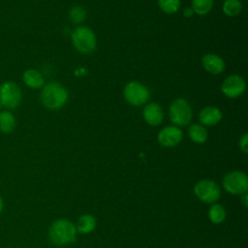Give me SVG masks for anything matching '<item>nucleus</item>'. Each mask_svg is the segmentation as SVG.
Masks as SVG:
<instances>
[{
  "label": "nucleus",
  "mask_w": 248,
  "mask_h": 248,
  "mask_svg": "<svg viewBox=\"0 0 248 248\" xmlns=\"http://www.w3.org/2000/svg\"><path fill=\"white\" fill-rule=\"evenodd\" d=\"M41 102L48 109H59L63 108L69 98L67 89L58 81H49L42 87Z\"/></svg>",
  "instance_id": "1"
},
{
  "label": "nucleus",
  "mask_w": 248,
  "mask_h": 248,
  "mask_svg": "<svg viewBox=\"0 0 248 248\" xmlns=\"http://www.w3.org/2000/svg\"><path fill=\"white\" fill-rule=\"evenodd\" d=\"M77 233L76 225L72 221L64 218L52 222L48 230L49 240L56 246H65L74 242Z\"/></svg>",
  "instance_id": "2"
},
{
  "label": "nucleus",
  "mask_w": 248,
  "mask_h": 248,
  "mask_svg": "<svg viewBox=\"0 0 248 248\" xmlns=\"http://www.w3.org/2000/svg\"><path fill=\"white\" fill-rule=\"evenodd\" d=\"M72 42L75 48L84 54L93 52L97 46V38L92 29L78 26L72 33Z\"/></svg>",
  "instance_id": "3"
},
{
  "label": "nucleus",
  "mask_w": 248,
  "mask_h": 248,
  "mask_svg": "<svg viewBox=\"0 0 248 248\" xmlns=\"http://www.w3.org/2000/svg\"><path fill=\"white\" fill-rule=\"evenodd\" d=\"M170 121L177 127L188 125L193 116L192 108L189 102L183 98L175 99L170 107Z\"/></svg>",
  "instance_id": "4"
},
{
  "label": "nucleus",
  "mask_w": 248,
  "mask_h": 248,
  "mask_svg": "<svg viewBox=\"0 0 248 248\" xmlns=\"http://www.w3.org/2000/svg\"><path fill=\"white\" fill-rule=\"evenodd\" d=\"M21 99V89L16 82L7 80L0 85V104L5 108H16L20 105Z\"/></svg>",
  "instance_id": "5"
},
{
  "label": "nucleus",
  "mask_w": 248,
  "mask_h": 248,
  "mask_svg": "<svg viewBox=\"0 0 248 248\" xmlns=\"http://www.w3.org/2000/svg\"><path fill=\"white\" fill-rule=\"evenodd\" d=\"M194 193L196 197L205 203H215L221 196L219 185L208 178L198 181L194 186Z\"/></svg>",
  "instance_id": "6"
},
{
  "label": "nucleus",
  "mask_w": 248,
  "mask_h": 248,
  "mask_svg": "<svg viewBox=\"0 0 248 248\" xmlns=\"http://www.w3.org/2000/svg\"><path fill=\"white\" fill-rule=\"evenodd\" d=\"M222 184L228 193L241 196L247 193L248 177L247 174L241 170H232L224 176Z\"/></svg>",
  "instance_id": "7"
},
{
  "label": "nucleus",
  "mask_w": 248,
  "mask_h": 248,
  "mask_svg": "<svg viewBox=\"0 0 248 248\" xmlns=\"http://www.w3.org/2000/svg\"><path fill=\"white\" fill-rule=\"evenodd\" d=\"M124 99L134 107H140L147 103L150 97L149 90L139 81L128 82L123 90Z\"/></svg>",
  "instance_id": "8"
},
{
  "label": "nucleus",
  "mask_w": 248,
  "mask_h": 248,
  "mask_svg": "<svg viewBox=\"0 0 248 248\" xmlns=\"http://www.w3.org/2000/svg\"><path fill=\"white\" fill-rule=\"evenodd\" d=\"M246 88V83L243 78L238 75H231L226 78L222 83V93L231 99H234L243 94Z\"/></svg>",
  "instance_id": "9"
},
{
  "label": "nucleus",
  "mask_w": 248,
  "mask_h": 248,
  "mask_svg": "<svg viewBox=\"0 0 248 248\" xmlns=\"http://www.w3.org/2000/svg\"><path fill=\"white\" fill-rule=\"evenodd\" d=\"M157 139L162 146L174 147L181 142L183 133L177 126H167L159 132Z\"/></svg>",
  "instance_id": "10"
},
{
  "label": "nucleus",
  "mask_w": 248,
  "mask_h": 248,
  "mask_svg": "<svg viewBox=\"0 0 248 248\" xmlns=\"http://www.w3.org/2000/svg\"><path fill=\"white\" fill-rule=\"evenodd\" d=\"M142 116L144 121L150 126H158L163 122L164 119L163 108L157 103H149L144 107Z\"/></svg>",
  "instance_id": "11"
},
{
  "label": "nucleus",
  "mask_w": 248,
  "mask_h": 248,
  "mask_svg": "<svg viewBox=\"0 0 248 248\" xmlns=\"http://www.w3.org/2000/svg\"><path fill=\"white\" fill-rule=\"evenodd\" d=\"M202 66L211 75H219L225 70V62L222 57L214 53H207L202 56Z\"/></svg>",
  "instance_id": "12"
},
{
  "label": "nucleus",
  "mask_w": 248,
  "mask_h": 248,
  "mask_svg": "<svg viewBox=\"0 0 248 248\" xmlns=\"http://www.w3.org/2000/svg\"><path fill=\"white\" fill-rule=\"evenodd\" d=\"M222 119L221 110L213 106H208L203 108L199 113V120L202 125L214 126L218 124Z\"/></svg>",
  "instance_id": "13"
},
{
  "label": "nucleus",
  "mask_w": 248,
  "mask_h": 248,
  "mask_svg": "<svg viewBox=\"0 0 248 248\" xmlns=\"http://www.w3.org/2000/svg\"><path fill=\"white\" fill-rule=\"evenodd\" d=\"M22 80L26 86L32 89H39L45 85L43 75L35 69H27L22 74Z\"/></svg>",
  "instance_id": "14"
},
{
  "label": "nucleus",
  "mask_w": 248,
  "mask_h": 248,
  "mask_svg": "<svg viewBox=\"0 0 248 248\" xmlns=\"http://www.w3.org/2000/svg\"><path fill=\"white\" fill-rule=\"evenodd\" d=\"M76 225V229H77V232L78 233H81V234H87V233H90L91 232H93L96 228V225H97V221H96V218L91 215V214H82L77 221V224Z\"/></svg>",
  "instance_id": "15"
},
{
  "label": "nucleus",
  "mask_w": 248,
  "mask_h": 248,
  "mask_svg": "<svg viewBox=\"0 0 248 248\" xmlns=\"http://www.w3.org/2000/svg\"><path fill=\"white\" fill-rule=\"evenodd\" d=\"M16 126V119L10 110L0 111V132L4 134L12 133Z\"/></svg>",
  "instance_id": "16"
},
{
  "label": "nucleus",
  "mask_w": 248,
  "mask_h": 248,
  "mask_svg": "<svg viewBox=\"0 0 248 248\" xmlns=\"http://www.w3.org/2000/svg\"><path fill=\"white\" fill-rule=\"evenodd\" d=\"M188 135L195 143H204L207 140V130L202 124H193L188 129Z\"/></svg>",
  "instance_id": "17"
},
{
  "label": "nucleus",
  "mask_w": 248,
  "mask_h": 248,
  "mask_svg": "<svg viewBox=\"0 0 248 248\" xmlns=\"http://www.w3.org/2000/svg\"><path fill=\"white\" fill-rule=\"evenodd\" d=\"M227 212L225 207L219 203H212L208 210V219L213 224H221L226 220Z\"/></svg>",
  "instance_id": "18"
},
{
  "label": "nucleus",
  "mask_w": 248,
  "mask_h": 248,
  "mask_svg": "<svg viewBox=\"0 0 248 248\" xmlns=\"http://www.w3.org/2000/svg\"><path fill=\"white\" fill-rule=\"evenodd\" d=\"M213 4L214 0H192L191 8L194 11V14L204 16L212 10Z\"/></svg>",
  "instance_id": "19"
},
{
  "label": "nucleus",
  "mask_w": 248,
  "mask_h": 248,
  "mask_svg": "<svg viewBox=\"0 0 248 248\" xmlns=\"http://www.w3.org/2000/svg\"><path fill=\"white\" fill-rule=\"evenodd\" d=\"M222 10L228 16H235L241 12L242 4L240 0H225Z\"/></svg>",
  "instance_id": "20"
},
{
  "label": "nucleus",
  "mask_w": 248,
  "mask_h": 248,
  "mask_svg": "<svg viewBox=\"0 0 248 248\" xmlns=\"http://www.w3.org/2000/svg\"><path fill=\"white\" fill-rule=\"evenodd\" d=\"M160 9L169 15L175 14L180 8V0H158Z\"/></svg>",
  "instance_id": "21"
},
{
  "label": "nucleus",
  "mask_w": 248,
  "mask_h": 248,
  "mask_svg": "<svg viewBox=\"0 0 248 248\" xmlns=\"http://www.w3.org/2000/svg\"><path fill=\"white\" fill-rule=\"evenodd\" d=\"M69 16L73 22L80 23L85 19L86 12L83 8H81L79 6H74L69 11Z\"/></svg>",
  "instance_id": "22"
},
{
  "label": "nucleus",
  "mask_w": 248,
  "mask_h": 248,
  "mask_svg": "<svg viewBox=\"0 0 248 248\" xmlns=\"http://www.w3.org/2000/svg\"><path fill=\"white\" fill-rule=\"evenodd\" d=\"M239 148L242 152L247 153L248 152V134L245 133L239 140Z\"/></svg>",
  "instance_id": "23"
},
{
  "label": "nucleus",
  "mask_w": 248,
  "mask_h": 248,
  "mask_svg": "<svg viewBox=\"0 0 248 248\" xmlns=\"http://www.w3.org/2000/svg\"><path fill=\"white\" fill-rule=\"evenodd\" d=\"M183 15H184V16H186V17H191V16L194 15V11L192 10V8H186V9L183 11Z\"/></svg>",
  "instance_id": "24"
},
{
  "label": "nucleus",
  "mask_w": 248,
  "mask_h": 248,
  "mask_svg": "<svg viewBox=\"0 0 248 248\" xmlns=\"http://www.w3.org/2000/svg\"><path fill=\"white\" fill-rule=\"evenodd\" d=\"M240 198H241V200H242V203H243V205H244L245 207H247V205H248V202H247V193H245V194L241 195V196H240Z\"/></svg>",
  "instance_id": "25"
},
{
  "label": "nucleus",
  "mask_w": 248,
  "mask_h": 248,
  "mask_svg": "<svg viewBox=\"0 0 248 248\" xmlns=\"http://www.w3.org/2000/svg\"><path fill=\"white\" fill-rule=\"evenodd\" d=\"M4 209V200L3 198L0 196V213L3 211Z\"/></svg>",
  "instance_id": "26"
},
{
  "label": "nucleus",
  "mask_w": 248,
  "mask_h": 248,
  "mask_svg": "<svg viewBox=\"0 0 248 248\" xmlns=\"http://www.w3.org/2000/svg\"><path fill=\"white\" fill-rule=\"evenodd\" d=\"M1 109H2V106H1V104H0V111H1Z\"/></svg>",
  "instance_id": "27"
}]
</instances>
